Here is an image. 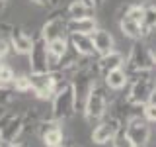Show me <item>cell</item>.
Listing matches in <instances>:
<instances>
[{
    "instance_id": "1",
    "label": "cell",
    "mask_w": 156,
    "mask_h": 147,
    "mask_svg": "<svg viewBox=\"0 0 156 147\" xmlns=\"http://www.w3.org/2000/svg\"><path fill=\"white\" fill-rule=\"evenodd\" d=\"M123 69H125L127 75H129V78L140 75V73H152L156 69L154 67V53L148 49V45H146L143 39L133 43L129 55L125 59Z\"/></svg>"
},
{
    "instance_id": "2",
    "label": "cell",
    "mask_w": 156,
    "mask_h": 147,
    "mask_svg": "<svg viewBox=\"0 0 156 147\" xmlns=\"http://www.w3.org/2000/svg\"><path fill=\"white\" fill-rule=\"evenodd\" d=\"M27 77H29V85H31V92L39 100H53L57 88L66 81L55 69L45 73H29Z\"/></svg>"
},
{
    "instance_id": "3",
    "label": "cell",
    "mask_w": 156,
    "mask_h": 147,
    "mask_svg": "<svg viewBox=\"0 0 156 147\" xmlns=\"http://www.w3.org/2000/svg\"><path fill=\"white\" fill-rule=\"evenodd\" d=\"M51 104V120L55 122H65L68 120L76 110V100H74V88H72L70 81H65L57 88L55 96H53Z\"/></svg>"
},
{
    "instance_id": "4",
    "label": "cell",
    "mask_w": 156,
    "mask_h": 147,
    "mask_svg": "<svg viewBox=\"0 0 156 147\" xmlns=\"http://www.w3.org/2000/svg\"><path fill=\"white\" fill-rule=\"evenodd\" d=\"M107 104H109V100H107V86L96 82V85L92 86L88 98H86L84 108H82L86 122H90V124L101 122L104 116H105V112H107Z\"/></svg>"
},
{
    "instance_id": "5",
    "label": "cell",
    "mask_w": 156,
    "mask_h": 147,
    "mask_svg": "<svg viewBox=\"0 0 156 147\" xmlns=\"http://www.w3.org/2000/svg\"><path fill=\"white\" fill-rule=\"evenodd\" d=\"M154 85L156 78L152 77V73H140V75L133 77V82H131V88L127 92L125 100L133 106H144L154 90Z\"/></svg>"
},
{
    "instance_id": "6",
    "label": "cell",
    "mask_w": 156,
    "mask_h": 147,
    "mask_svg": "<svg viewBox=\"0 0 156 147\" xmlns=\"http://www.w3.org/2000/svg\"><path fill=\"white\" fill-rule=\"evenodd\" d=\"M26 126V114H4L0 118V141L2 143H14L18 135L23 131Z\"/></svg>"
},
{
    "instance_id": "7",
    "label": "cell",
    "mask_w": 156,
    "mask_h": 147,
    "mask_svg": "<svg viewBox=\"0 0 156 147\" xmlns=\"http://www.w3.org/2000/svg\"><path fill=\"white\" fill-rule=\"evenodd\" d=\"M29 69H31V73L51 71L49 47H47V41L41 36L33 37V45H31V51H29Z\"/></svg>"
},
{
    "instance_id": "8",
    "label": "cell",
    "mask_w": 156,
    "mask_h": 147,
    "mask_svg": "<svg viewBox=\"0 0 156 147\" xmlns=\"http://www.w3.org/2000/svg\"><path fill=\"white\" fill-rule=\"evenodd\" d=\"M123 130L136 147H144L150 139V126H148V122L140 116H135V118H131V120H127Z\"/></svg>"
},
{
    "instance_id": "9",
    "label": "cell",
    "mask_w": 156,
    "mask_h": 147,
    "mask_svg": "<svg viewBox=\"0 0 156 147\" xmlns=\"http://www.w3.org/2000/svg\"><path fill=\"white\" fill-rule=\"evenodd\" d=\"M66 24H68L66 16L55 14V16H51L45 24H43L39 36L45 39V41H53V39H58V37H68V26Z\"/></svg>"
},
{
    "instance_id": "10",
    "label": "cell",
    "mask_w": 156,
    "mask_h": 147,
    "mask_svg": "<svg viewBox=\"0 0 156 147\" xmlns=\"http://www.w3.org/2000/svg\"><path fill=\"white\" fill-rule=\"evenodd\" d=\"M119 130H123V127H121V122L117 118L111 116L109 120H101L96 124L94 131H92V141L98 145H105L109 141H113V137L117 135Z\"/></svg>"
},
{
    "instance_id": "11",
    "label": "cell",
    "mask_w": 156,
    "mask_h": 147,
    "mask_svg": "<svg viewBox=\"0 0 156 147\" xmlns=\"http://www.w3.org/2000/svg\"><path fill=\"white\" fill-rule=\"evenodd\" d=\"M39 135H41V141L45 147H57V145H62V141H65V131L61 127V122H55L51 118L41 124Z\"/></svg>"
},
{
    "instance_id": "12",
    "label": "cell",
    "mask_w": 156,
    "mask_h": 147,
    "mask_svg": "<svg viewBox=\"0 0 156 147\" xmlns=\"http://www.w3.org/2000/svg\"><path fill=\"white\" fill-rule=\"evenodd\" d=\"M8 39H10V45H12V51L14 53H18V55H29L31 45H33V37L29 36L23 28L10 26Z\"/></svg>"
},
{
    "instance_id": "13",
    "label": "cell",
    "mask_w": 156,
    "mask_h": 147,
    "mask_svg": "<svg viewBox=\"0 0 156 147\" xmlns=\"http://www.w3.org/2000/svg\"><path fill=\"white\" fill-rule=\"evenodd\" d=\"M68 45L72 47V51L78 57H94L96 55L94 41H92V36H88V33H68Z\"/></svg>"
},
{
    "instance_id": "14",
    "label": "cell",
    "mask_w": 156,
    "mask_h": 147,
    "mask_svg": "<svg viewBox=\"0 0 156 147\" xmlns=\"http://www.w3.org/2000/svg\"><path fill=\"white\" fill-rule=\"evenodd\" d=\"M125 65V55L119 51H111L107 55H100L96 61V71L98 75H107L109 71H115V69H121Z\"/></svg>"
},
{
    "instance_id": "15",
    "label": "cell",
    "mask_w": 156,
    "mask_h": 147,
    "mask_svg": "<svg viewBox=\"0 0 156 147\" xmlns=\"http://www.w3.org/2000/svg\"><path fill=\"white\" fill-rule=\"evenodd\" d=\"M92 41H94V49H96L98 57L115 51V39L107 29H96V32L92 33Z\"/></svg>"
},
{
    "instance_id": "16",
    "label": "cell",
    "mask_w": 156,
    "mask_h": 147,
    "mask_svg": "<svg viewBox=\"0 0 156 147\" xmlns=\"http://www.w3.org/2000/svg\"><path fill=\"white\" fill-rule=\"evenodd\" d=\"M47 47H49V59H51V69H53L66 57L70 45H68V37H58L53 39V41H47Z\"/></svg>"
},
{
    "instance_id": "17",
    "label": "cell",
    "mask_w": 156,
    "mask_h": 147,
    "mask_svg": "<svg viewBox=\"0 0 156 147\" xmlns=\"http://www.w3.org/2000/svg\"><path fill=\"white\" fill-rule=\"evenodd\" d=\"M104 78V85L109 88V90H123V88L129 85V75L125 73V69H115V71H109L107 75L101 77Z\"/></svg>"
},
{
    "instance_id": "18",
    "label": "cell",
    "mask_w": 156,
    "mask_h": 147,
    "mask_svg": "<svg viewBox=\"0 0 156 147\" xmlns=\"http://www.w3.org/2000/svg\"><path fill=\"white\" fill-rule=\"evenodd\" d=\"M66 26H68V33H88V36H92L98 29V22L92 16H84L76 20H68Z\"/></svg>"
},
{
    "instance_id": "19",
    "label": "cell",
    "mask_w": 156,
    "mask_h": 147,
    "mask_svg": "<svg viewBox=\"0 0 156 147\" xmlns=\"http://www.w3.org/2000/svg\"><path fill=\"white\" fill-rule=\"evenodd\" d=\"M119 28H121V33H123L125 37L133 39V41H139V39H143V28H140L139 22H135L133 18H129L127 14L119 18Z\"/></svg>"
},
{
    "instance_id": "20",
    "label": "cell",
    "mask_w": 156,
    "mask_h": 147,
    "mask_svg": "<svg viewBox=\"0 0 156 147\" xmlns=\"http://www.w3.org/2000/svg\"><path fill=\"white\" fill-rule=\"evenodd\" d=\"M140 28H143V37L150 36L156 29V4H144V14H143Z\"/></svg>"
},
{
    "instance_id": "21",
    "label": "cell",
    "mask_w": 156,
    "mask_h": 147,
    "mask_svg": "<svg viewBox=\"0 0 156 147\" xmlns=\"http://www.w3.org/2000/svg\"><path fill=\"white\" fill-rule=\"evenodd\" d=\"M84 16H90V8L82 0H72L66 6V18L68 20H76V18H84Z\"/></svg>"
},
{
    "instance_id": "22",
    "label": "cell",
    "mask_w": 156,
    "mask_h": 147,
    "mask_svg": "<svg viewBox=\"0 0 156 147\" xmlns=\"http://www.w3.org/2000/svg\"><path fill=\"white\" fill-rule=\"evenodd\" d=\"M14 78H16V73L12 71V67H8L6 63H4V59H0V85L12 86Z\"/></svg>"
},
{
    "instance_id": "23",
    "label": "cell",
    "mask_w": 156,
    "mask_h": 147,
    "mask_svg": "<svg viewBox=\"0 0 156 147\" xmlns=\"http://www.w3.org/2000/svg\"><path fill=\"white\" fill-rule=\"evenodd\" d=\"M12 88L14 92H29L31 90V85H29V77L27 75H16V78H14L12 82Z\"/></svg>"
},
{
    "instance_id": "24",
    "label": "cell",
    "mask_w": 156,
    "mask_h": 147,
    "mask_svg": "<svg viewBox=\"0 0 156 147\" xmlns=\"http://www.w3.org/2000/svg\"><path fill=\"white\" fill-rule=\"evenodd\" d=\"M125 14L129 18H133L135 22H143V14H144V4H129L125 10Z\"/></svg>"
},
{
    "instance_id": "25",
    "label": "cell",
    "mask_w": 156,
    "mask_h": 147,
    "mask_svg": "<svg viewBox=\"0 0 156 147\" xmlns=\"http://www.w3.org/2000/svg\"><path fill=\"white\" fill-rule=\"evenodd\" d=\"M111 143H113V147H136L133 141H131V137L125 134V130H119V131H117V135L113 137V141H111Z\"/></svg>"
},
{
    "instance_id": "26",
    "label": "cell",
    "mask_w": 156,
    "mask_h": 147,
    "mask_svg": "<svg viewBox=\"0 0 156 147\" xmlns=\"http://www.w3.org/2000/svg\"><path fill=\"white\" fill-rule=\"evenodd\" d=\"M12 96H14V88L12 86L0 85V108L10 104V102H12Z\"/></svg>"
},
{
    "instance_id": "27",
    "label": "cell",
    "mask_w": 156,
    "mask_h": 147,
    "mask_svg": "<svg viewBox=\"0 0 156 147\" xmlns=\"http://www.w3.org/2000/svg\"><path fill=\"white\" fill-rule=\"evenodd\" d=\"M143 118L148 124H156V104H144L143 106Z\"/></svg>"
},
{
    "instance_id": "28",
    "label": "cell",
    "mask_w": 156,
    "mask_h": 147,
    "mask_svg": "<svg viewBox=\"0 0 156 147\" xmlns=\"http://www.w3.org/2000/svg\"><path fill=\"white\" fill-rule=\"evenodd\" d=\"M12 51V45H10V39L0 37V59H6V55Z\"/></svg>"
},
{
    "instance_id": "29",
    "label": "cell",
    "mask_w": 156,
    "mask_h": 147,
    "mask_svg": "<svg viewBox=\"0 0 156 147\" xmlns=\"http://www.w3.org/2000/svg\"><path fill=\"white\" fill-rule=\"evenodd\" d=\"M31 2L37 4V6H47V8H51V6H57L58 0H31Z\"/></svg>"
},
{
    "instance_id": "30",
    "label": "cell",
    "mask_w": 156,
    "mask_h": 147,
    "mask_svg": "<svg viewBox=\"0 0 156 147\" xmlns=\"http://www.w3.org/2000/svg\"><path fill=\"white\" fill-rule=\"evenodd\" d=\"M82 2H84V4H86V6L90 8V10H96V8H100L101 4L105 2V0H82Z\"/></svg>"
},
{
    "instance_id": "31",
    "label": "cell",
    "mask_w": 156,
    "mask_h": 147,
    "mask_svg": "<svg viewBox=\"0 0 156 147\" xmlns=\"http://www.w3.org/2000/svg\"><path fill=\"white\" fill-rule=\"evenodd\" d=\"M6 147H27V143H23V141H14V143H8Z\"/></svg>"
},
{
    "instance_id": "32",
    "label": "cell",
    "mask_w": 156,
    "mask_h": 147,
    "mask_svg": "<svg viewBox=\"0 0 156 147\" xmlns=\"http://www.w3.org/2000/svg\"><path fill=\"white\" fill-rule=\"evenodd\" d=\"M6 6H8V0H0V14L6 10Z\"/></svg>"
},
{
    "instance_id": "33",
    "label": "cell",
    "mask_w": 156,
    "mask_h": 147,
    "mask_svg": "<svg viewBox=\"0 0 156 147\" xmlns=\"http://www.w3.org/2000/svg\"><path fill=\"white\" fill-rule=\"evenodd\" d=\"M154 67H156V53H154Z\"/></svg>"
},
{
    "instance_id": "34",
    "label": "cell",
    "mask_w": 156,
    "mask_h": 147,
    "mask_svg": "<svg viewBox=\"0 0 156 147\" xmlns=\"http://www.w3.org/2000/svg\"><path fill=\"white\" fill-rule=\"evenodd\" d=\"M57 147H66V145H65V143H62V145H57Z\"/></svg>"
},
{
    "instance_id": "35",
    "label": "cell",
    "mask_w": 156,
    "mask_h": 147,
    "mask_svg": "<svg viewBox=\"0 0 156 147\" xmlns=\"http://www.w3.org/2000/svg\"><path fill=\"white\" fill-rule=\"evenodd\" d=\"M74 147H80V145H74Z\"/></svg>"
},
{
    "instance_id": "36",
    "label": "cell",
    "mask_w": 156,
    "mask_h": 147,
    "mask_svg": "<svg viewBox=\"0 0 156 147\" xmlns=\"http://www.w3.org/2000/svg\"><path fill=\"white\" fill-rule=\"evenodd\" d=\"M0 147H2V145H0Z\"/></svg>"
},
{
    "instance_id": "37",
    "label": "cell",
    "mask_w": 156,
    "mask_h": 147,
    "mask_svg": "<svg viewBox=\"0 0 156 147\" xmlns=\"http://www.w3.org/2000/svg\"><path fill=\"white\" fill-rule=\"evenodd\" d=\"M154 86H156V85H154Z\"/></svg>"
}]
</instances>
